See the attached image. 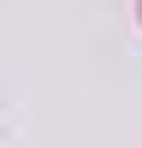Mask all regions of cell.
<instances>
[]
</instances>
